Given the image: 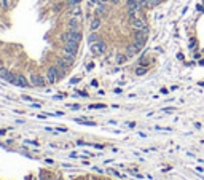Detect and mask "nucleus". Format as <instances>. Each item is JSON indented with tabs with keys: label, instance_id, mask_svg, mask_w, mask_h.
<instances>
[{
	"label": "nucleus",
	"instance_id": "obj_2",
	"mask_svg": "<svg viewBox=\"0 0 204 180\" xmlns=\"http://www.w3.org/2000/svg\"><path fill=\"white\" fill-rule=\"evenodd\" d=\"M109 172H110V174H113L115 177H121V178H124V177H126V175H121V174H118L115 169H109Z\"/></svg>",
	"mask_w": 204,
	"mask_h": 180
},
{
	"label": "nucleus",
	"instance_id": "obj_1",
	"mask_svg": "<svg viewBox=\"0 0 204 180\" xmlns=\"http://www.w3.org/2000/svg\"><path fill=\"white\" fill-rule=\"evenodd\" d=\"M88 7L93 8L94 18H100L104 14L105 8L109 5H116L118 0H86ZM164 0H131L124 11H126V18H128V26L134 30V45H135V33L137 32H148V26L144 21V18H140V11L142 10H151L158 7ZM140 49V48H139Z\"/></svg>",
	"mask_w": 204,
	"mask_h": 180
},
{
	"label": "nucleus",
	"instance_id": "obj_5",
	"mask_svg": "<svg viewBox=\"0 0 204 180\" xmlns=\"http://www.w3.org/2000/svg\"><path fill=\"white\" fill-rule=\"evenodd\" d=\"M58 180H62V178H58Z\"/></svg>",
	"mask_w": 204,
	"mask_h": 180
},
{
	"label": "nucleus",
	"instance_id": "obj_4",
	"mask_svg": "<svg viewBox=\"0 0 204 180\" xmlns=\"http://www.w3.org/2000/svg\"><path fill=\"white\" fill-rule=\"evenodd\" d=\"M198 163H201V164H204V159H198Z\"/></svg>",
	"mask_w": 204,
	"mask_h": 180
},
{
	"label": "nucleus",
	"instance_id": "obj_3",
	"mask_svg": "<svg viewBox=\"0 0 204 180\" xmlns=\"http://www.w3.org/2000/svg\"><path fill=\"white\" fill-rule=\"evenodd\" d=\"M40 180H51V177L48 175V174H42V175H40Z\"/></svg>",
	"mask_w": 204,
	"mask_h": 180
}]
</instances>
